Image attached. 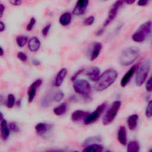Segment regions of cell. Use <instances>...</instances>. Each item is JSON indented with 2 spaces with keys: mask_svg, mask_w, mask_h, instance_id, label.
Instances as JSON below:
<instances>
[{
  "mask_svg": "<svg viewBox=\"0 0 152 152\" xmlns=\"http://www.w3.org/2000/svg\"><path fill=\"white\" fill-rule=\"evenodd\" d=\"M118 77L117 71L112 68L107 69L100 75L96 81L94 88L97 91H102L110 87Z\"/></svg>",
  "mask_w": 152,
  "mask_h": 152,
  "instance_id": "1",
  "label": "cell"
},
{
  "mask_svg": "<svg viewBox=\"0 0 152 152\" xmlns=\"http://www.w3.org/2000/svg\"><path fill=\"white\" fill-rule=\"evenodd\" d=\"M140 50L136 47H129L125 49L119 56V63L121 65L126 66L131 65L139 56Z\"/></svg>",
  "mask_w": 152,
  "mask_h": 152,
  "instance_id": "2",
  "label": "cell"
},
{
  "mask_svg": "<svg viewBox=\"0 0 152 152\" xmlns=\"http://www.w3.org/2000/svg\"><path fill=\"white\" fill-rule=\"evenodd\" d=\"M152 28V22L147 21L141 24L133 33L132 39L137 43H142L148 37Z\"/></svg>",
  "mask_w": 152,
  "mask_h": 152,
  "instance_id": "3",
  "label": "cell"
},
{
  "mask_svg": "<svg viewBox=\"0 0 152 152\" xmlns=\"http://www.w3.org/2000/svg\"><path fill=\"white\" fill-rule=\"evenodd\" d=\"M150 68V65L148 60H144L142 61L141 63L139 65L135 79V84L137 86H141L144 84L148 74Z\"/></svg>",
  "mask_w": 152,
  "mask_h": 152,
  "instance_id": "4",
  "label": "cell"
},
{
  "mask_svg": "<svg viewBox=\"0 0 152 152\" xmlns=\"http://www.w3.org/2000/svg\"><path fill=\"white\" fill-rule=\"evenodd\" d=\"M121 106V102L119 100H116L111 104L102 119V124L103 125H108L114 121Z\"/></svg>",
  "mask_w": 152,
  "mask_h": 152,
  "instance_id": "5",
  "label": "cell"
},
{
  "mask_svg": "<svg viewBox=\"0 0 152 152\" xmlns=\"http://www.w3.org/2000/svg\"><path fill=\"white\" fill-rule=\"evenodd\" d=\"M73 88L77 93L85 96H87L91 90L89 83L83 79L75 80L73 83Z\"/></svg>",
  "mask_w": 152,
  "mask_h": 152,
  "instance_id": "6",
  "label": "cell"
},
{
  "mask_svg": "<svg viewBox=\"0 0 152 152\" xmlns=\"http://www.w3.org/2000/svg\"><path fill=\"white\" fill-rule=\"evenodd\" d=\"M124 3H125V0H116L115 3H113L109 11L108 15L106 20L103 23V27L107 26L113 21L118 14L119 8Z\"/></svg>",
  "mask_w": 152,
  "mask_h": 152,
  "instance_id": "7",
  "label": "cell"
},
{
  "mask_svg": "<svg viewBox=\"0 0 152 152\" xmlns=\"http://www.w3.org/2000/svg\"><path fill=\"white\" fill-rule=\"evenodd\" d=\"M106 103H102L101 104L98 106L95 109V110H94L91 113H89L86 117V118L84 120V124L85 125H89V124H91L93 123L96 121H97V119L100 116V115L102 114V113L103 112V110L106 108Z\"/></svg>",
  "mask_w": 152,
  "mask_h": 152,
  "instance_id": "8",
  "label": "cell"
},
{
  "mask_svg": "<svg viewBox=\"0 0 152 152\" xmlns=\"http://www.w3.org/2000/svg\"><path fill=\"white\" fill-rule=\"evenodd\" d=\"M88 2L89 0H77L72 11L73 14L77 15H80L84 14L88 7Z\"/></svg>",
  "mask_w": 152,
  "mask_h": 152,
  "instance_id": "9",
  "label": "cell"
},
{
  "mask_svg": "<svg viewBox=\"0 0 152 152\" xmlns=\"http://www.w3.org/2000/svg\"><path fill=\"white\" fill-rule=\"evenodd\" d=\"M42 83L41 79H37L34 81L29 87L28 89V102L29 103H31L36 96V90L37 88L40 87Z\"/></svg>",
  "mask_w": 152,
  "mask_h": 152,
  "instance_id": "10",
  "label": "cell"
},
{
  "mask_svg": "<svg viewBox=\"0 0 152 152\" xmlns=\"http://www.w3.org/2000/svg\"><path fill=\"white\" fill-rule=\"evenodd\" d=\"M87 77L92 81H97L100 77V69L97 66L89 68L86 72Z\"/></svg>",
  "mask_w": 152,
  "mask_h": 152,
  "instance_id": "11",
  "label": "cell"
},
{
  "mask_svg": "<svg viewBox=\"0 0 152 152\" xmlns=\"http://www.w3.org/2000/svg\"><path fill=\"white\" fill-rule=\"evenodd\" d=\"M1 137L4 141H6L10 135V128L7 121L5 119L1 120Z\"/></svg>",
  "mask_w": 152,
  "mask_h": 152,
  "instance_id": "12",
  "label": "cell"
},
{
  "mask_svg": "<svg viewBox=\"0 0 152 152\" xmlns=\"http://www.w3.org/2000/svg\"><path fill=\"white\" fill-rule=\"evenodd\" d=\"M89 114L88 112L82 110H77L74 111L71 116V120L74 122H78L81 120H84L86 117Z\"/></svg>",
  "mask_w": 152,
  "mask_h": 152,
  "instance_id": "13",
  "label": "cell"
},
{
  "mask_svg": "<svg viewBox=\"0 0 152 152\" xmlns=\"http://www.w3.org/2000/svg\"><path fill=\"white\" fill-rule=\"evenodd\" d=\"M102 49V45L100 42H94L92 46L91 53L90 55V59L93 61L96 59L99 55Z\"/></svg>",
  "mask_w": 152,
  "mask_h": 152,
  "instance_id": "14",
  "label": "cell"
},
{
  "mask_svg": "<svg viewBox=\"0 0 152 152\" xmlns=\"http://www.w3.org/2000/svg\"><path fill=\"white\" fill-rule=\"evenodd\" d=\"M67 74V69L65 68H63L59 70L58 72L55 80H54V86L55 87H59L62 84L66 75Z\"/></svg>",
  "mask_w": 152,
  "mask_h": 152,
  "instance_id": "15",
  "label": "cell"
},
{
  "mask_svg": "<svg viewBox=\"0 0 152 152\" xmlns=\"http://www.w3.org/2000/svg\"><path fill=\"white\" fill-rule=\"evenodd\" d=\"M136 68H137V66L136 65H134L124 75V76L122 77V80L121 81V87H125L126 86V84L129 81L131 78L132 77V75L135 72V71L136 70Z\"/></svg>",
  "mask_w": 152,
  "mask_h": 152,
  "instance_id": "16",
  "label": "cell"
},
{
  "mask_svg": "<svg viewBox=\"0 0 152 152\" xmlns=\"http://www.w3.org/2000/svg\"><path fill=\"white\" fill-rule=\"evenodd\" d=\"M117 137H118V140L120 144L124 145H125L126 144V142H127L126 131L124 126H121L119 128Z\"/></svg>",
  "mask_w": 152,
  "mask_h": 152,
  "instance_id": "17",
  "label": "cell"
},
{
  "mask_svg": "<svg viewBox=\"0 0 152 152\" xmlns=\"http://www.w3.org/2000/svg\"><path fill=\"white\" fill-rule=\"evenodd\" d=\"M28 47L31 52L37 51L40 47V42L36 37H32L28 42Z\"/></svg>",
  "mask_w": 152,
  "mask_h": 152,
  "instance_id": "18",
  "label": "cell"
},
{
  "mask_svg": "<svg viewBox=\"0 0 152 152\" xmlns=\"http://www.w3.org/2000/svg\"><path fill=\"white\" fill-rule=\"evenodd\" d=\"M51 128V125L46 124V123H38L36 126H35V130L36 133L39 135H42L46 132H47Z\"/></svg>",
  "mask_w": 152,
  "mask_h": 152,
  "instance_id": "19",
  "label": "cell"
},
{
  "mask_svg": "<svg viewBox=\"0 0 152 152\" xmlns=\"http://www.w3.org/2000/svg\"><path fill=\"white\" fill-rule=\"evenodd\" d=\"M138 119V116L137 114H133L130 115L127 119V124L130 130H134L137 126V122Z\"/></svg>",
  "mask_w": 152,
  "mask_h": 152,
  "instance_id": "20",
  "label": "cell"
},
{
  "mask_svg": "<svg viewBox=\"0 0 152 152\" xmlns=\"http://www.w3.org/2000/svg\"><path fill=\"white\" fill-rule=\"evenodd\" d=\"M103 150V146L102 145L98 143H94L87 145L83 151L88 152H102Z\"/></svg>",
  "mask_w": 152,
  "mask_h": 152,
  "instance_id": "21",
  "label": "cell"
},
{
  "mask_svg": "<svg viewBox=\"0 0 152 152\" xmlns=\"http://www.w3.org/2000/svg\"><path fill=\"white\" fill-rule=\"evenodd\" d=\"M71 21V14L69 12L63 13L59 17V22L63 26H68Z\"/></svg>",
  "mask_w": 152,
  "mask_h": 152,
  "instance_id": "22",
  "label": "cell"
},
{
  "mask_svg": "<svg viewBox=\"0 0 152 152\" xmlns=\"http://www.w3.org/2000/svg\"><path fill=\"white\" fill-rule=\"evenodd\" d=\"M67 109V104L65 102L60 104L53 109V113L57 116L64 115Z\"/></svg>",
  "mask_w": 152,
  "mask_h": 152,
  "instance_id": "23",
  "label": "cell"
},
{
  "mask_svg": "<svg viewBox=\"0 0 152 152\" xmlns=\"http://www.w3.org/2000/svg\"><path fill=\"white\" fill-rule=\"evenodd\" d=\"M140 150V145L137 141H131L127 145L128 152H138Z\"/></svg>",
  "mask_w": 152,
  "mask_h": 152,
  "instance_id": "24",
  "label": "cell"
},
{
  "mask_svg": "<svg viewBox=\"0 0 152 152\" xmlns=\"http://www.w3.org/2000/svg\"><path fill=\"white\" fill-rule=\"evenodd\" d=\"M16 43L17 45L20 47H24L28 42V37L24 35H19L16 37Z\"/></svg>",
  "mask_w": 152,
  "mask_h": 152,
  "instance_id": "25",
  "label": "cell"
},
{
  "mask_svg": "<svg viewBox=\"0 0 152 152\" xmlns=\"http://www.w3.org/2000/svg\"><path fill=\"white\" fill-rule=\"evenodd\" d=\"M102 141L101 138L99 137H89L87 139H86L84 142V145H88L91 144H94V143H98Z\"/></svg>",
  "mask_w": 152,
  "mask_h": 152,
  "instance_id": "26",
  "label": "cell"
},
{
  "mask_svg": "<svg viewBox=\"0 0 152 152\" xmlns=\"http://www.w3.org/2000/svg\"><path fill=\"white\" fill-rule=\"evenodd\" d=\"M15 103V96L12 94H9L6 100V106L8 108H12Z\"/></svg>",
  "mask_w": 152,
  "mask_h": 152,
  "instance_id": "27",
  "label": "cell"
},
{
  "mask_svg": "<svg viewBox=\"0 0 152 152\" xmlns=\"http://www.w3.org/2000/svg\"><path fill=\"white\" fill-rule=\"evenodd\" d=\"M145 116L147 118H150L152 116V100L148 102L145 109Z\"/></svg>",
  "mask_w": 152,
  "mask_h": 152,
  "instance_id": "28",
  "label": "cell"
},
{
  "mask_svg": "<svg viewBox=\"0 0 152 152\" xmlns=\"http://www.w3.org/2000/svg\"><path fill=\"white\" fill-rule=\"evenodd\" d=\"M64 93L61 91H58L54 94L52 100L56 102H59L64 98Z\"/></svg>",
  "mask_w": 152,
  "mask_h": 152,
  "instance_id": "29",
  "label": "cell"
},
{
  "mask_svg": "<svg viewBox=\"0 0 152 152\" xmlns=\"http://www.w3.org/2000/svg\"><path fill=\"white\" fill-rule=\"evenodd\" d=\"M94 17L93 16V15H90V16H88V17L86 18L84 20L83 24L85 26H89L92 25L93 23H94Z\"/></svg>",
  "mask_w": 152,
  "mask_h": 152,
  "instance_id": "30",
  "label": "cell"
},
{
  "mask_svg": "<svg viewBox=\"0 0 152 152\" xmlns=\"http://www.w3.org/2000/svg\"><path fill=\"white\" fill-rule=\"evenodd\" d=\"M8 126H9V128L11 131H12V132H18L20 131V129H19V127L17 126V125L15 123V122H11L10 123L8 124Z\"/></svg>",
  "mask_w": 152,
  "mask_h": 152,
  "instance_id": "31",
  "label": "cell"
},
{
  "mask_svg": "<svg viewBox=\"0 0 152 152\" xmlns=\"http://www.w3.org/2000/svg\"><path fill=\"white\" fill-rule=\"evenodd\" d=\"M145 89L148 92L152 91V75L150 76V77L146 82Z\"/></svg>",
  "mask_w": 152,
  "mask_h": 152,
  "instance_id": "32",
  "label": "cell"
},
{
  "mask_svg": "<svg viewBox=\"0 0 152 152\" xmlns=\"http://www.w3.org/2000/svg\"><path fill=\"white\" fill-rule=\"evenodd\" d=\"M36 23V19L34 18V17H32L31 18L29 23H28V24L27 25V27H26V30L27 31H30L33 29L34 24Z\"/></svg>",
  "mask_w": 152,
  "mask_h": 152,
  "instance_id": "33",
  "label": "cell"
},
{
  "mask_svg": "<svg viewBox=\"0 0 152 152\" xmlns=\"http://www.w3.org/2000/svg\"><path fill=\"white\" fill-rule=\"evenodd\" d=\"M17 58L18 59H20L22 62H26L27 60V55L23 52H19L17 53Z\"/></svg>",
  "mask_w": 152,
  "mask_h": 152,
  "instance_id": "34",
  "label": "cell"
},
{
  "mask_svg": "<svg viewBox=\"0 0 152 152\" xmlns=\"http://www.w3.org/2000/svg\"><path fill=\"white\" fill-rule=\"evenodd\" d=\"M50 27H51V24H48L43 27V28L42 29V35L43 36L45 37L48 35V34L49 33V31L50 30Z\"/></svg>",
  "mask_w": 152,
  "mask_h": 152,
  "instance_id": "35",
  "label": "cell"
},
{
  "mask_svg": "<svg viewBox=\"0 0 152 152\" xmlns=\"http://www.w3.org/2000/svg\"><path fill=\"white\" fill-rule=\"evenodd\" d=\"M83 71H84V69L82 68V69H79V70H78L77 71H76V72L73 74V75L72 76V77H71V81H74L76 80V78H77V77H78V75H80Z\"/></svg>",
  "mask_w": 152,
  "mask_h": 152,
  "instance_id": "36",
  "label": "cell"
},
{
  "mask_svg": "<svg viewBox=\"0 0 152 152\" xmlns=\"http://www.w3.org/2000/svg\"><path fill=\"white\" fill-rule=\"evenodd\" d=\"M8 1L11 5L14 6L20 5L23 2V0H8Z\"/></svg>",
  "mask_w": 152,
  "mask_h": 152,
  "instance_id": "37",
  "label": "cell"
},
{
  "mask_svg": "<svg viewBox=\"0 0 152 152\" xmlns=\"http://www.w3.org/2000/svg\"><path fill=\"white\" fill-rule=\"evenodd\" d=\"M150 0H138V5L139 6H145L147 4V3Z\"/></svg>",
  "mask_w": 152,
  "mask_h": 152,
  "instance_id": "38",
  "label": "cell"
},
{
  "mask_svg": "<svg viewBox=\"0 0 152 152\" xmlns=\"http://www.w3.org/2000/svg\"><path fill=\"white\" fill-rule=\"evenodd\" d=\"M5 10V7L4 5L2 4H0V11H1V15H0V17L1 18L3 15V13H4V11Z\"/></svg>",
  "mask_w": 152,
  "mask_h": 152,
  "instance_id": "39",
  "label": "cell"
},
{
  "mask_svg": "<svg viewBox=\"0 0 152 152\" xmlns=\"http://www.w3.org/2000/svg\"><path fill=\"white\" fill-rule=\"evenodd\" d=\"M5 24L2 21H0V31L2 32L5 30Z\"/></svg>",
  "mask_w": 152,
  "mask_h": 152,
  "instance_id": "40",
  "label": "cell"
},
{
  "mask_svg": "<svg viewBox=\"0 0 152 152\" xmlns=\"http://www.w3.org/2000/svg\"><path fill=\"white\" fill-rule=\"evenodd\" d=\"M32 64H33L34 65H35V66H38V65H39L40 64V62H39V61L36 60V59L33 60V61H32Z\"/></svg>",
  "mask_w": 152,
  "mask_h": 152,
  "instance_id": "41",
  "label": "cell"
},
{
  "mask_svg": "<svg viewBox=\"0 0 152 152\" xmlns=\"http://www.w3.org/2000/svg\"><path fill=\"white\" fill-rule=\"evenodd\" d=\"M136 0H125V3H126L127 4L131 5V4H132L133 3H134V2Z\"/></svg>",
  "mask_w": 152,
  "mask_h": 152,
  "instance_id": "42",
  "label": "cell"
},
{
  "mask_svg": "<svg viewBox=\"0 0 152 152\" xmlns=\"http://www.w3.org/2000/svg\"><path fill=\"white\" fill-rule=\"evenodd\" d=\"M103 29H100V30H99L97 32L96 34H97V35H98V36L101 35V34L103 33Z\"/></svg>",
  "mask_w": 152,
  "mask_h": 152,
  "instance_id": "43",
  "label": "cell"
},
{
  "mask_svg": "<svg viewBox=\"0 0 152 152\" xmlns=\"http://www.w3.org/2000/svg\"><path fill=\"white\" fill-rule=\"evenodd\" d=\"M0 49H1V53H0V56H2L4 55V50H3V49H2V47H1Z\"/></svg>",
  "mask_w": 152,
  "mask_h": 152,
  "instance_id": "44",
  "label": "cell"
},
{
  "mask_svg": "<svg viewBox=\"0 0 152 152\" xmlns=\"http://www.w3.org/2000/svg\"><path fill=\"white\" fill-rule=\"evenodd\" d=\"M0 115H1V118H0V119H1V120H2V119H4V118H3V115H2V112H1Z\"/></svg>",
  "mask_w": 152,
  "mask_h": 152,
  "instance_id": "45",
  "label": "cell"
},
{
  "mask_svg": "<svg viewBox=\"0 0 152 152\" xmlns=\"http://www.w3.org/2000/svg\"><path fill=\"white\" fill-rule=\"evenodd\" d=\"M102 1H108V0H102Z\"/></svg>",
  "mask_w": 152,
  "mask_h": 152,
  "instance_id": "46",
  "label": "cell"
}]
</instances>
